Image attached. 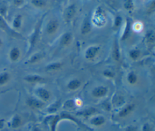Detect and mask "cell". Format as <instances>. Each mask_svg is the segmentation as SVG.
Segmentation results:
<instances>
[{"instance_id": "obj_1", "label": "cell", "mask_w": 155, "mask_h": 131, "mask_svg": "<svg viewBox=\"0 0 155 131\" xmlns=\"http://www.w3.org/2000/svg\"><path fill=\"white\" fill-rule=\"evenodd\" d=\"M59 28V22L56 19H51L47 22L45 27V31L48 35H53Z\"/></svg>"}, {"instance_id": "obj_2", "label": "cell", "mask_w": 155, "mask_h": 131, "mask_svg": "<svg viewBox=\"0 0 155 131\" xmlns=\"http://www.w3.org/2000/svg\"><path fill=\"white\" fill-rule=\"evenodd\" d=\"M100 51V47L97 45H91L88 46L85 51L84 57L88 60H91L95 59Z\"/></svg>"}, {"instance_id": "obj_3", "label": "cell", "mask_w": 155, "mask_h": 131, "mask_svg": "<svg viewBox=\"0 0 155 131\" xmlns=\"http://www.w3.org/2000/svg\"><path fill=\"white\" fill-rule=\"evenodd\" d=\"M108 92V89L105 86L100 85L93 88L91 95L96 98H101L105 97Z\"/></svg>"}, {"instance_id": "obj_4", "label": "cell", "mask_w": 155, "mask_h": 131, "mask_svg": "<svg viewBox=\"0 0 155 131\" xmlns=\"http://www.w3.org/2000/svg\"><path fill=\"white\" fill-rule=\"evenodd\" d=\"M35 92L37 98L44 102L48 101L51 97L50 92L44 88L38 87L35 90Z\"/></svg>"}, {"instance_id": "obj_5", "label": "cell", "mask_w": 155, "mask_h": 131, "mask_svg": "<svg viewBox=\"0 0 155 131\" xmlns=\"http://www.w3.org/2000/svg\"><path fill=\"white\" fill-rule=\"evenodd\" d=\"M21 56V51L19 47L18 46H13L12 47L8 54V59L11 62L15 63L18 62Z\"/></svg>"}, {"instance_id": "obj_6", "label": "cell", "mask_w": 155, "mask_h": 131, "mask_svg": "<svg viewBox=\"0 0 155 131\" xmlns=\"http://www.w3.org/2000/svg\"><path fill=\"white\" fill-rule=\"evenodd\" d=\"M27 105L34 109H40L44 106V103L40 99L33 97L28 98L26 101Z\"/></svg>"}, {"instance_id": "obj_7", "label": "cell", "mask_w": 155, "mask_h": 131, "mask_svg": "<svg viewBox=\"0 0 155 131\" xmlns=\"http://www.w3.org/2000/svg\"><path fill=\"white\" fill-rule=\"evenodd\" d=\"M24 80L28 83H40L45 81V78L38 74H29L24 77Z\"/></svg>"}, {"instance_id": "obj_8", "label": "cell", "mask_w": 155, "mask_h": 131, "mask_svg": "<svg viewBox=\"0 0 155 131\" xmlns=\"http://www.w3.org/2000/svg\"><path fill=\"white\" fill-rule=\"evenodd\" d=\"M135 104L134 103H130L123 107L118 113V115L120 118H125L130 115L134 109Z\"/></svg>"}, {"instance_id": "obj_9", "label": "cell", "mask_w": 155, "mask_h": 131, "mask_svg": "<svg viewBox=\"0 0 155 131\" xmlns=\"http://www.w3.org/2000/svg\"><path fill=\"white\" fill-rule=\"evenodd\" d=\"M76 14V8L74 5L68 6L64 11V19L66 21L69 22L71 21Z\"/></svg>"}, {"instance_id": "obj_10", "label": "cell", "mask_w": 155, "mask_h": 131, "mask_svg": "<svg viewBox=\"0 0 155 131\" xmlns=\"http://www.w3.org/2000/svg\"><path fill=\"white\" fill-rule=\"evenodd\" d=\"M73 39L72 34L70 32H66L62 36L60 39V44L62 46H68L72 43Z\"/></svg>"}, {"instance_id": "obj_11", "label": "cell", "mask_w": 155, "mask_h": 131, "mask_svg": "<svg viewBox=\"0 0 155 131\" xmlns=\"http://www.w3.org/2000/svg\"><path fill=\"white\" fill-rule=\"evenodd\" d=\"M82 85L81 81L78 78H73L70 80L67 84V88L72 91L78 90Z\"/></svg>"}, {"instance_id": "obj_12", "label": "cell", "mask_w": 155, "mask_h": 131, "mask_svg": "<svg viewBox=\"0 0 155 131\" xmlns=\"http://www.w3.org/2000/svg\"><path fill=\"white\" fill-rule=\"evenodd\" d=\"M92 25L90 21L88 19H85L81 27V33L82 35H87L91 31Z\"/></svg>"}, {"instance_id": "obj_13", "label": "cell", "mask_w": 155, "mask_h": 131, "mask_svg": "<svg viewBox=\"0 0 155 131\" xmlns=\"http://www.w3.org/2000/svg\"><path fill=\"white\" fill-rule=\"evenodd\" d=\"M22 123V120L18 114L14 115L10 121V126L12 129L19 128Z\"/></svg>"}, {"instance_id": "obj_14", "label": "cell", "mask_w": 155, "mask_h": 131, "mask_svg": "<svg viewBox=\"0 0 155 131\" xmlns=\"http://www.w3.org/2000/svg\"><path fill=\"white\" fill-rule=\"evenodd\" d=\"M22 25V16L21 14L16 15L12 22V28L15 30H19Z\"/></svg>"}, {"instance_id": "obj_15", "label": "cell", "mask_w": 155, "mask_h": 131, "mask_svg": "<svg viewBox=\"0 0 155 131\" xmlns=\"http://www.w3.org/2000/svg\"><path fill=\"white\" fill-rule=\"evenodd\" d=\"M11 80V74L9 72L4 71L0 72V86L6 85Z\"/></svg>"}, {"instance_id": "obj_16", "label": "cell", "mask_w": 155, "mask_h": 131, "mask_svg": "<svg viewBox=\"0 0 155 131\" xmlns=\"http://www.w3.org/2000/svg\"><path fill=\"white\" fill-rule=\"evenodd\" d=\"M63 66V63L60 62H54L49 63L45 66V70L48 72H55L61 69Z\"/></svg>"}, {"instance_id": "obj_17", "label": "cell", "mask_w": 155, "mask_h": 131, "mask_svg": "<svg viewBox=\"0 0 155 131\" xmlns=\"http://www.w3.org/2000/svg\"><path fill=\"white\" fill-rule=\"evenodd\" d=\"M105 18L104 17L102 12H97L96 14H95L93 18V22L97 26L104 24L105 23Z\"/></svg>"}, {"instance_id": "obj_18", "label": "cell", "mask_w": 155, "mask_h": 131, "mask_svg": "<svg viewBox=\"0 0 155 131\" xmlns=\"http://www.w3.org/2000/svg\"><path fill=\"white\" fill-rule=\"evenodd\" d=\"M105 122V118L102 115H97L90 120V123L94 126H100Z\"/></svg>"}, {"instance_id": "obj_19", "label": "cell", "mask_w": 155, "mask_h": 131, "mask_svg": "<svg viewBox=\"0 0 155 131\" xmlns=\"http://www.w3.org/2000/svg\"><path fill=\"white\" fill-rule=\"evenodd\" d=\"M127 80L130 85H134L138 81V76L134 71H130L127 74Z\"/></svg>"}, {"instance_id": "obj_20", "label": "cell", "mask_w": 155, "mask_h": 131, "mask_svg": "<svg viewBox=\"0 0 155 131\" xmlns=\"http://www.w3.org/2000/svg\"><path fill=\"white\" fill-rule=\"evenodd\" d=\"M113 57L114 60L118 62L120 60V53L119 50V46L117 42H115L113 45Z\"/></svg>"}, {"instance_id": "obj_21", "label": "cell", "mask_w": 155, "mask_h": 131, "mask_svg": "<svg viewBox=\"0 0 155 131\" xmlns=\"http://www.w3.org/2000/svg\"><path fill=\"white\" fill-rule=\"evenodd\" d=\"M42 57V54L40 53H36L33 54L27 61V63L33 64L39 62Z\"/></svg>"}, {"instance_id": "obj_22", "label": "cell", "mask_w": 155, "mask_h": 131, "mask_svg": "<svg viewBox=\"0 0 155 131\" xmlns=\"http://www.w3.org/2000/svg\"><path fill=\"white\" fill-rule=\"evenodd\" d=\"M31 3L35 7L38 8H44L47 5L45 0H31Z\"/></svg>"}, {"instance_id": "obj_23", "label": "cell", "mask_w": 155, "mask_h": 131, "mask_svg": "<svg viewBox=\"0 0 155 131\" xmlns=\"http://www.w3.org/2000/svg\"><path fill=\"white\" fill-rule=\"evenodd\" d=\"M124 103V98L120 95H116L113 100V103L115 106H117V107L122 106Z\"/></svg>"}, {"instance_id": "obj_24", "label": "cell", "mask_w": 155, "mask_h": 131, "mask_svg": "<svg viewBox=\"0 0 155 131\" xmlns=\"http://www.w3.org/2000/svg\"><path fill=\"white\" fill-rule=\"evenodd\" d=\"M140 54H141L140 51L137 49L131 50L129 52V56L133 60H136L137 59H139V57L140 56Z\"/></svg>"}, {"instance_id": "obj_25", "label": "cell", "mask_w": 155, "mask_h": 131, "mask_svg": "<svg viewBox=\"0 0 155 131\" xmlns=\"http://www.w3.org/2000/svg\"><path fill=\"white\" fill-rule=\"evenodd\" d=\"M59 106H60V101H57L54 102V103L51 104L47 108V111L50 112V113L56 112L58 110V109L59 108Z\"/></svg>"}, {"instance_id": "obj_26", "label": "cell", "mask_w": 155, "mask_h": 131, "mask_svg": "<svg viewBox=\"0 0 155 131\" xmlns=\"http://www.w3.org/2000/svg\"><path fill=\"white\" fill-rule=\"evenodd\" d=\"M9 26L6 22V20L4 17L0 15V28L2 30H9Z\"/></svg>"}, {"instance_id": "obj_27", "label": "cell", "mask_w": 155, "mask_h": 131, "mask_svg": "<svg viewBox=\"0 0 155 131\" xmlns=\"http://www.w3.org/2000/svg\"><path fill=\"white\" fill-rule=\"evenodd\" d=\"M143 28V26L142 23L140 22H139V21L134 22L133 24V26H132L133 30L135 32H137V33H139V32L141 31L142 30Z\"/></svg>"}, {"instance_id": "obj_28", "label": "cell", "mask_w": 155, "mask_h": 131, "mask_svg": "<svg viewBox=\"0 0 155 131\" xmlns=\"http://www.w3.org/2000/svg\"><path fill=\"white\" fill-rule=\"evenodd\" d=\"M102 75L107 78H113L115 77V73L110 69H105L103 71Z\"/></svg>"}, {"instance_id": "obj_29", "label": "cell", "mask_w": 155, "mask_h": 131, "mask_svg": "<svg viewBox=\"0 0 155 131\" xmlns=\"http://www.w3.org/2000/svg\"><path fill=\"white\" fill-rule=\"evenodd\" d=\"M122 17L120 16H116L114 21V28L115 29H117L120 27L121 24H122Z\"/></svg>"}, {"instance_id": "obj_30", "label": "cell", "mask_w": 155, "mask_h": 131, "mask_svg": "<svg viewBox=\"0 0 155 131\" xmlns=\"http://www.w3.org/2000/svg\"><path fill=\"white\" fill-rule=\"evenodd\" d=\"M124 6L126 10H131L133 8V3L132 0H125Z\"/></svg>"}, {"instance_id": "obj_31", "label": "cell", "mask_w": 155, "mask_h": 131, "mask_svg": "<svg viewBox=\"0 0 155 131\" xmlns=\"http://www.w3.org/2000/svg\"><path fill=\"white\" fill-rule=\"evenodd\" d=\"M129 29H130V25L129 23L128 22L127 25H126V28L124 31V33L122 34V39H125L126 37H127V36L128 35V33H129Z\"/></svg>"}, {"instance_id": "obj_32", "label": "cell", "mask_w": 155, "mask_h": 131, "mask_svg": "<svg viewBox=\"0 0 155 131\" xmlns=\"http://www.w3.org/2000/svg\"><path fill=\"white\" fill-rule=\"evenodd\" d=\"M142 131H153V129L150 124L145 123L142 126Z\"/></svg>"}, {"instance_id": "obj_33", "label": "cell", "mask_w": 155, "mask_h": 131, "mask_svg": "<svg viewBox=\"0 0 155 131\" xmlns=\"http://www.w3.org/2000/svg\"><path fill=\"white\" fill-rule=\"evenodd\" d=\"M13 4L16 7H21L24 3V0H12Z\"/></svg>"}, {"instance_id": "obj_34", "label": "cell", "mask_w": 155, "mask_h": 131, "mask_svg": "<svg viewBox=\"0 0 155 131\" xmlns=\"http://www.w3.org/2000/svg\"><path fill=\"white\" fill-rule=\"evenodd\" d=\"M74 102L75 105L77 106H81L82 104V101L81 100H80V99H76Z\"/></svg>"}, {"instance_id": "obj_35", "label": "cell", "mask_w": 155, "mask_h": 131, "mask_svg": "<svg viewBox=\"0 0 155 131\" xmlns=\"http://www.w3.org/2000/svg\"><path fill=\"white\" fill-rule=\"evenodd\" d=\"M4 124V122L3 120H0V129H1L2 128H3Z\"/></svg>"}, {"instance_id": "obj_36", "label": "cell", "mask_w": 155, "mask_h": 131, "mask_svg": "<svg viewBox=\"0 0 155 131\" xmlns=\"http://www.w3.org/2000/svg\"><path fill=\"white\" fill-rule=\"evenodd\" d=\"M32 131H41V129L38 127H34L32 129Z\"/></svg>"}, {"instance_id": "obj_37", "label": "cell", "mask_w": 155, "mask_h": 131, "mask_svg": "<svg viewBox=\"0 0 155 131\" xmlns=\"http://www.w3.org/2000/svg\"><path fill=\"white\" fill-rule=\"evenodd\" d=\"M4 45V41L0 37V48L2 47Z\"/></svg>"}]
</instances>
